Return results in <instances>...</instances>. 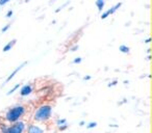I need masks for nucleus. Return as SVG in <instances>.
<instances>
[{
  "label": "nucleus",
  "mask_w": 152,
  "mask_h": 133,
  "mask_svg": "<svg viewBox=\"0 0 152 133\" xmlns=\"http://www.w3.org/2000/svg\"><path fill=\"white\" fill-rule=\"evenodd\" d=\"M25 112H26V107L24 105L13 106V107L7 109V111L4 115V119L6 122L12 124V123H15L17 121H20L23 118V115H25Z\"/></svg>",
  "instance_id": "f257e3e1"
},
{
  "label": "nucleus",
  "mask_w": 152,
  "mask_h": 133,
  "mask_svg": "<svg viewBox=\"0 0 152 133\" xmlns=\"http://www.w3.org/2000/svg\"><path fill=\"white\" fill-rule=\"evenodd\" d=\"M34 120L39 123H45L49 121L52 117V107L47 104H43L39 106L34 112Z\"/></svg>",
  "instance_id": "f03ea898"
},
{
  "label": "nucleus",
  "mask_w": 152,
  "mask_h": 133,
  "mask_svg": "<svg viewBox=\"0 0 152 133\" xmlns=\"http://www.w3.org/2000/svg\"><path fill=\"white\" fill-rule=\"evenodd\" d=\"M26 125L23 121H17L7 126L5 124H0V133H24Z\"/></svg>",
  "instance_id": "7ed1b4c3"
},
{
  "label": "nucleus",
  "mask_w": 152,
  "mask_h": 133,
  "mask_svg": "<svg viewBox=\"0 0 152 133\" xmlns=\"http://www.w3.org/2000/svg\"><path fill=\"white\" fill-rule=\"evenodd\" d=\"M122 6V2H118V3H116L115 5L114 6H112L110 9H107V11H105L104 13H102L101 14V16H100V18H101V20H105V19L107 18V17H110L112 15H114L117 11H118L120 7Z\"/></svg>",
  "instance_id": "20e7f679"
},
{
  "label": "nucleus",
  "mask_w": 152,
  "mask_h": 133,
  "mask_svg": "<svg viewBox=\"0 0 152 133\" xmlns=\"http://www.w3.org/2000/svg\"><path fill=\"white\" fill-rule=\"evenodd\" d=\"M28 64V61H24V63H22L21 65H20V66H17V68H16L15 70H14V71H13L12 73H11V74H9V76H7V77H6V79H5V81H4V84H6V83H9V81H11V80H12L13 78H14V77H15L16 75H17V73H19L20 72V71H21L22 69H23V68H24L25 66H26V65ZM3 84V85H4Z\"/></svg>",
  "instance_id": "39448f33"
},
{
  "label": "nucleus",
  "mask_w": 152,
  "mask_h": 133,
  "mask_svg": "<svg viewBox=\"0 0 152 133\" xmlns=\"http://www.w3.org/2000/svg\"><path fill=\"white\" fill-rule=\"evenodd\" d=\"M32 92H34L32 84L28 83V84H25L23 86H21V88H20V96L21 97H27L30 94H32Z\"/></svg>",
  "instance_id": "423d86ee"
},
{
  "label": "nucleus",
  "mask_w": 152,
  "mask_h": 133,
  "mask_svg": "<svg viewBox=\"0 0 152 133\" xmlns=\"http://www.w3.org/2000/svg\"><path fill=\"white\" fill-rule=\"evenodd\" d=\"M26 132L27 133H45V131H44L43 128H41L40 126H38V125L30 124L27 126Z\"/></svg>",
  "instance_id": "0eeeda50"
},
{
  "label": "nucleus",
  "mask_w": 152,
  "mask_h": 133,
  "mask_svg": "<svg viewBox=\"0 0 152 133\" xmlns=\"http://www.w3.org/2000/svg\"><path fill=\"white\" fill-rule=\"evenodd\" d=\"M16 43H17V40L16 39H14V40H12V41H9L7 44H6L4 47H3V49H2V51L3 52H9V51H11L13 48H14V46L16 45Z\"/></svg>",
  "instance_id": "6e6552de"
},
{
  "label": "nucleus",
  "mask_w": 152,
  "mask_h": 133,
  "mask_svg": "<svg viewBox=\"0 0 152 133\" xmlns=\"http://www.w3.org/2000/svg\"><path fill=\"white\" fill-rule=\"evenodd\" d=\"M95 4H96V6H97L98 12L101 13L102 12V9H104V5H105V0H96Z\"/></svg>",
  "instance_id": "1a4fd4ad"
},
{
  "label": "nucleus",
  "mask_w": 152,
  "mask_h": 133,
  "mask_svg": "<svg viewBox=\"0 0 152 133\" xmlns=\"http://www.w3.org/2000/svg\"><path fill=\"white\" fill-rule=\"evenodd\" d=\"M119 51L122 52V53H125V54H128L130 52V48L126 45H121L119 47Z\"/></svg>",
  "instance_id": "9d476101"
},
{
  "label": "nucleus",
  "mask_w": 152,
  "mask_h": 133,
  "mask_svg": "<svg viewBox=\"0 0 152 133\" xmlns=\"http://www.w3.org/2000/svg\"><path fill=\"white\" fill-rule=\"evenodd\" d=\"M19 88H21V83H17L16 85H14V86H13V88H11V90H9L7 93H6V95H7V96H9V95L14 94V93H15V92L17 91Z\"/></svg>",
  "instance_id": "9b49d317"
},
{
  "label": "nucleus",
  "mask_w": 152,
  "mask_h": 133,
  "mask_svg": "<svg viewBox=\"0 0 152 133\" xmlns=\"http://www.w3.org/2000/svg\"><path fill=\"white\" fill-rule=\"evenodd\" d=\"M67 123V119H57L56 120V125L57 126H61L63 124H66Z\"/></svg>",
  "instance_id": "f8f14e48"
},
{
  "label": "nucleus",
  "mask_w": 152,
  "mask_h": 133,
  "mask_svg": "<svg viewBox=\"0 0 152 133\" xmlns=\"http://www.w3.org/2000/svg\"><path fill=\"white\" fill-rule=\"evenodd\" d=\"M97 127V123L96 122H90L88 125H87V128L88 129H93V128H96Z\"/></svg>",
  "instance_id": "ddd939ff"
},
{
  "label": "nucleus",
  "mask_w": 152,
  "mask_h": 133,
  "mask_svg": "<svg viewBox=\"0 0 152 133\" xmlns=\"http://www.w3.org/2000/svg\"><path fill=\"white\" fill-rule=\"evenodd\" d=\"M57 127L59 131H66L68 129V127H69V125L66 123V124H63V125H61V126H57Z\"/></svg>",
  "instance_id": "4468645a"
},
{
  "label": "nucleus",
  "mask_w": 152,
  "mask_h": 133,
  "mask_svg": "<svg viewBox=\"0 0 152 133\" xmlns=\"http://www.w3.org/2000/svg\"><path fill=\"white\" fill-rule=\"evenodd\" d=\"M9 27H11V24H6L5 26H4V27L1 28V32H2V33L6 32V31H7V30L9 29Z\"/></svg>",
  "instance_id": "2eb2a0df"
},
{
  "label": "nucleus",
  "mask_w": 152,
  "mask_h": 133,
  "mask_svg": "<svg viewBox=\"0 0 152 133\" xmlns=\"http://www.w3.org/2000/svg\"><path fill=\"white\" fill-rule=\"evenodd\" d=\"M81 61H82V58L81 57H76V58H74L73 64L74 65H78V64H80Z\"/></svg>",
  "instance_id": "dca6fc26"
},
{
  "label": "nucleus",
  "mask_w": 152,
  "mask_h": 133,
  "mask_svg": "<svg viewBox=\"0 0 152 133\" xmlns=\"http://www.w3.org/2000/svg\"><path fill=\"white\" fill-rule=\"evenodd\" d=\"M117 84H118V80H114V81L110 82V83L107 84V86H108V88H112V86H115V85H117Z\"/></svg>",
  "instance_id": "f3484780"
},
{
  "label": "nucleus",
  "mask_w": 152,
  "mask_h": 133,
  "mask_svg": "<svg viewBox=\"0 0 152 133\" xmlns=\"http://www.w3.org/2000/svg\"><path fill=\"white\" fill-rule=\"evenodd\" d=\"M13 14H14V12H13L12 9H9V12L6 13L5 17H6V18H7V19H9V18H11V17H12V16H13Z\"/></svg>",
  "instance_id": "a211bd4d"
},
{
  "label": "nucleus",
  "mask_w": 152,
  "mask_h": 133,
  "mask_svg": "<svg viewBox=\"0 0 152 133\" xmlns=\"http://www.w3.org/2000/svg\"><path fill=\"white\" fill-rule=\"evenodd\" d=\"M11 0H0V6H3L5 5L6 3H9Z\"/></svg>",
  "instance_id": "6ab92c4d"
},
{
  "label": "nucleus",
  "mask_w": 152,
  "mask_h": 133,
  "mask_svg": "<svg viewBox=\"0 0 152 133\" xmlns=\"http://www.w3.org/2000/svg\"><path fill=\"white\" fill-rule=\"evenodd\" d=\"M78 48H79V46L78 45H75V46H73V47L70 49V51L71 52H75V51H77V50H78Z\"/></svg>",
  "instance_id": "aec40b11"
},
{
  "label": "nucleus",
  "mask_w": 152,
  "mask_h": 133,
  "mask_svg": "<svg viewBox=\"0 0 152 133\" xmlns=\"http://www.w3.org/2000/svg\"><path fill=\"white\" fill-rule=\"evenodd\" d=\"M91 79H92V77H91V76H85V77H83V80H91Z\"/></svg>",
  "instance_id": "412c9836"
},
{
  "label": "nucleus",
  "mask_w": 152,
  "mask_h": 133,
  "mask_svg": "<svg viewBox=\"0 0 152 133\" xmlns=\"http://www.w3.org/2000/svg\"><path fill=\"white\" fill-rule=\"evenodd\" d=\"M150 42H151V38H148V39H146L144 41V43H146V44H149Z\"/></svg>",
  "instance_id": "4be33fe9"
},
{
  "label": "nucleus",
  "mask_w": 152,
  "mask_h": 133,
  "mask_svg": "<svg viewBox=\"0 0 152 133\" xmlns=\"http://www.w3.org/2000/svg\"><path fill=\"white\" fill-rule=\"evenodd\" d=\"M126 102H127V100L123 99V101H122V102H119L118 104H119V105H122V104H124V103H126Z\"/></svg>",
  "instance_id": "5701e85b"
},
{
  "label": "nucleus",
  "mask_w": 152,
  "mask_h": 133,
  "mask_svg": "<svg viewBox=\"0 0 152 133\" xmlns=\"http://www.w3.org/2000/svg\"><path fill=\"white\" fill-rule=\"evenodd\" d=\"M85 124V121H80V122H79V126H80V127H82V126H83Z\"/></svg>",
  "instance_id": "b1692460"
},
{
  "label": "nucleus",
  "mask_w": 152,
  "mask_h": 133,
  "mask_svg": "<svg viewBox=\"0 0 152 133\" xmlns=\"http://www.w3.org/2000/svg\"><path fill=\"white\" fill-rule=\"evenodd\" d=\"M30 0H24V2H29Z\"/></svg>",
  "instance_id": "393cba45"
}]
</instances>
